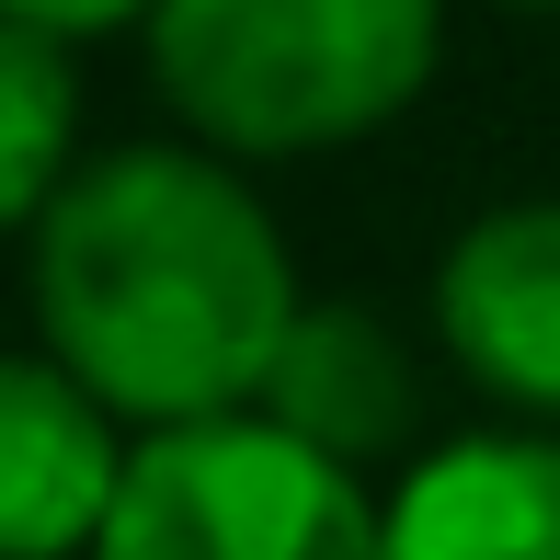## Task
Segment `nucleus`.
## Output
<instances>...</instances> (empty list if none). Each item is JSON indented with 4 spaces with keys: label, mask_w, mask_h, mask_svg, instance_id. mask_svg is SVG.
I'll list each match as a JSON object with an SVG mask.
<instances>
[{
    "label": "nucleus",
    "mask_w": 560,
    "mask_h": 560,
    "mask_svg": "<svg viewBox=\"0 0 560 560\" xmlns=\"http://www.w3.org/2000/svg\"><path fill=\"white\" fill-rule=\"evenodd\" d=\"M69 149H81V69L58 35L0 23V229H35L69 195Z\"/></svg>",
    "instance_id": "nucleus-8"
},
{
    "label": "nucleus",
    "mask_w": 560,
    "mask_h": 560,
    "mask_svg": "<svg viewBox=\"0 0 560 560\" xmlns=\"http://www.w3.org/2000/svg\"><path fill=\"white\" fill-rule=\"evenodd\" d=\"M515 12H560V0H515Z\"/></svg>",
    "instance_id": "nucleus-10"
},
{
    "label": "nucleus",
    "mask_w": 560,
    "mask_h": 560,
    "mask_svg": "<svg viewBox=\"0 0 560 560\" xmlns=\"http://www.w3.org/2000/svg\"><path fill=\"white\" fill-rule=\"evenodd\" d=\"M377 560H560V435H457L377 503Z\"/></svg>",
    "instance_id": "nucleus-6"
},
{
    "label": "nucleus",
    "mask_w": 560,
    "mask_h": 560,
    "mask_svg": "<svg viewBox=\"0 0 560 560\" xmlns=\"http://www.w3.org/2000/svg\"><path fill=\"white\" fill-rule=\"evenodd\" d=\"M412 400H423L412 354L366 310H298L287 354H275V377H264V412L287 423L298 446L343 457V469H366V457H389L412 435Z\"/></svg>",
    "instance_id": "nucleus-7"
},
{
    "label": "nucleus",
    "mask_w": 560,
    "mask_h": 560,
    "mask_svg": "<svg viewBox=\"0 0 560 560\" xmlns=\"http://www.w3.org/2000/svg\"><path fill=\"white\" fill-rule=\"evenodd\" d=\"M126 457L138 446H115V412L58 354H0V560L104 549Z\"/></svg>",
    "instance_id": "nucleus-4"
},
{
    "label": "nucleus",
    "mask_w": 560,
    "mask_h": 560,
    "mask_svg": "<svg viewBox=\"0 0 560 560\" xmlns=\"http://www.w3.org/2000/svg\"><path fill=\"white\" fill-rule=\"evenodd\" d=\"M138 35L195 149L310 161L423 104L446 58V0H161Z\"/></svg>",
    "instance_id": "nucleus-2"
},
{
    "label": "nucleus",
    "mask_w": 560,
    "mask_h": 560,
    "mask_svg": "<svg viewBox=\"0 0 560 560\" xmlns=\"http://www.w3.org/2000/svg\"><path fill=\"white\" fill-rule=\"evenodd\" d=\"M298 264L218 149H104L35 218V332L115 423L264 412L298 332Z\"/></svg>",
    "instance_id": "nucleus-1"
},
{
    "label": "nucleus",
    "mask_w": 560,
    "mask_h": 560,
    "mask_svg": "<svg viewBox=\"0 0 560 560\" xmlns=\"http://www.w3.org/2000/svg\"><path fill=\"white\" fill-rule=\"evenodd\" d=\"M435 332L503 412L560 423V207H492L435 264Z\"/></svg>",
    "instance_id": "nucleus-5"
},
{
    "label": "nucleus",
    "mask_w": 560,
    "mask_h": 560,
    "mask_svg": "<svg viewBox=\"0 0 560 560\" xmlns=\"http://www.w3.org/2000/svg\"><path fill=\"white\" fill-rule=\"evenodd\" d=\"M92 560H377V503L275 412L138 435Z\"/></svg>",
    "instance_id": "nucleus-3"
},
{
    "label": "nucleus",
    "mask_w": 560,
    "mask_h": 560,
    "mask_svg": "<svg viewBox=\"0 0 560 560\" xmlns=\"http://www.w3.org/2000/svg\"><path fill=\"white\" fill-rule=\"evenodd\" d=\"M161 0H0V23H35V35H115V23H149Z\"/></svg>",
    "instance_id": "nucleus-9"
}]
</instances>
